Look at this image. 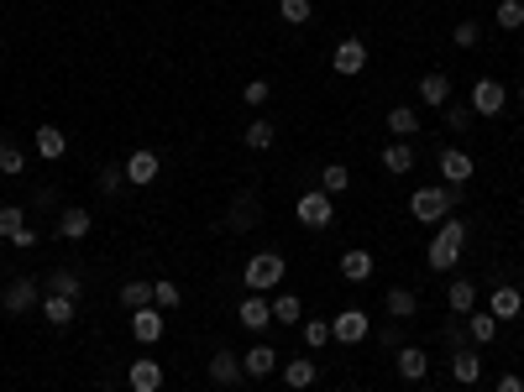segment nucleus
Masks as SVG:
<instances>
[{"label": "nucleus", "mask_w": 524, "mask_h": 392, "mask_svg": "<svg viewBox=\"0 0 524 392\" xmlns=\"http://www.w3.org/2000/svg\"><path fill=\"white\" fill-rule=\"evenodd\" d=\"M457 194H462V188H446V183H425V188H414V194H409V214H414L420 225H440L446 214L457 210Z\"/></svg>", "instance_id": "nucleus-1"}, {"label": "nucleus", "mask_w": 524, "mask_h": 392, "mask_svg": "<svg viewBox=\"0 0 524 392\" xmlns=\"http://www.w3.org/2000/svg\"><path fill=\"white\" fill-rule=\"evenodd\" d=\"M462 246H466V220L446 214V220L435 225V236H431V272H451L457 267V257H462Z\"/></svg>", "instance_id": "nucleus-2"}, {"label": "nucleus", "mask_w": 524, "mask_h": 392, "mask_svg": "<svg viewBox=\"0 0 524 392\" xmlns=\"http://www.w3.org/2000/svg\"><path fill=\"white\" fill-rule=\"evenodd\" d=\"M283 272H289V262L278 251H257L242 267V283H247V293H273L278 283H283Z\"/></svg>", "instance_id": "nucleus-3"}, {"label": "nucleus", "mask_w": 524, "mask_h": 392, "mask_svg": "<svg viewBox=\"0 0 524 392\" xmlns=\"http://www.w3.org/2000/svg\"><path fill=\"white\" fill-rule=\"evenodd\" d=\"M294 220L305 225V231H331L336 225V199L325 194V188H309L294 199Z\"/></svg>", "instance_id": "nucleus-4"}, {"label": "nucleus", "mask_w": 524, "mask_h": 392, "mask_svg": "<svg viewBox=\"0 0 524 392\" xmlns=\"http://www.w3.org/2000/svg\"><path fill=\"white\" fill-rule=\"evenodd\" d=\"M0 303H5V314H31V309H42V283L37 277H11Z\"/></svg>", "instance_id": "nucleus-5"}, {"label": "nucleus", "mask_w": 524, "mask_h": 392, "mask_svg": "<svg viewBox=\"0 0 524 392\" xmlns=\"http://www.w3.org/2000/svg\"><path fill=\"white\" fill-rule=\"evenodd\" d=\"M466 105H472V116H503V105H509V90H503V79H493V74H488V79H477Z\"/></svg>", "instance_id": "nucleus-6"}, {"label": "nucleus", "mask_w": 524, "mask_h": 392, "mask_svg": "<svg viewBox=\"0 0 524 392\" xmlns=\"http://www.w3.org/2000/svg\"><path fill=\"white\" fill-rule=\"evenodd\" d=\"M368 335H372L368 309H341L336 319H331V340H341V345H362Z\"/></svg>", "instance_id": "nucleus-7"}, {"label": "nucleus", "mask_w": 524, "mask_h": 392, "mask_svg": "<svg viewBox=\"0 0 524 392\" xmlns=\"http://www.w3.org/2000/svg\"><path fill=\"white\" fill-rule=\"evenodd\" d=\"M488 314H493L498 325L520 319V314H524V293H520V283H493V288H488Z\"/></svg>", "instance_id": "nucleus-8"}, {"label": "nucleus", "mask_w": 524, "mask_h": 392, "mask_svg": "<svg viewBox=\"0 0 524 392\" xmlns=\"http://www.w3.org/2000/svg\"><path fill=\"white\" fill-rule=\"evenodd\" d=\"M121 168H126V183H131V188H147V183H157V173H163V157L147 152V147H137Z\"/></svg>", "instance_id": "nucleus-9"}, {"label": "nucleus", "mask_w": 524, "mask_h": 392, "mask_svg": "<svg viewBox=\"0 0 524 392\" xmlns=\"http://www.w3.org/2000/svg\"><path fill=\"white\" fill-rule=\"evenodd\" d=\"M331 68L346 74V79H351V74H362V68H368V42H362V37H341L336 53H331Z\"/></svg>", "instance_id": "nucleus-10"}, {"label": "nucleus", "mask_w": 524, "mask_h": 392, "mask_svg": "<svg viewBox=\"0 0 524 392\" xmlns=\"http://www.w3.org/2000/svg\"><path fill=\"white\" fill-rule=\"evenodd\" d=\"M236 319H242V330H268L273 325V299L268 293H247V299L236 303Z\"/></svg>", "instance_id": "nucleus-11"}, {"label": "nucleus", "mask_w": 524, "mask_h": 392, "mask_svg": "<svg viewBox=\"0 0 524 392\" xmlns=\"http://www.w3.org/2000/svg\"><path fill=\"white\" fill-rule=\"evenodd\" d=\"M126 388H131V392H163V362L137 356V362L126 366Z\"/></svg>", "instance_id": "nucleus-12"}, {"label": "nucleus", "mask_w": 524, "mask_h": 392, "mask_svg": "<svg viewBox=\"0 0 524 392\" xmlns=\"http://www.w3.org/2000/svg\"><path fill=\"white\" fill-rule=\"evenodd\" d=\"M435 162H440V179H446V188H466V183H472V157H466L462 147H446Z\"/></svg>", "instance_id": "nucleus-13"}, {"label": "nucleus", "mask_w": 524, "mask_h": 392, "mask_svg": "<svg viewBox=\"0 0 524 392\" xmlns=\"http://www.w3.org/2000/svg\"><path fill=\"white\" fill-rule=\"evenodd\" d=\"M394 371H399L404 382H425V377H431V356H425L420 345H399V351H394Z\"/></svg>", "instance_id": "nucleus-14"}, {"label": "nucleus", "mask_w": 524, "mask_h": 392, "mask_svg": "<svg viewBox=\"0 0 524 392\" xmlns=\"http://www.w3.org/2000/svg\"><path fill=\"white\" fill-rule=\"evenodd\" d=\"M94 231V214L84 210V205H63V214H58V236L63 241H84Z\"/></svg>", "instance_id": "nucleus-15"}, {"label": "nucleus", "mask_w": 524, "mask_h": 392, "mask_svg": "<svg viewBox=\"0 0 524 392\" xmlns=\"http://www.w3.org/2000/svg\"><path fill=\"white\" fill-rule=\"evenodd\" d=\"M205 371H210V382H216V388H236V382H242V356L220 345L216 356H210V366H205Z\"/></svg>", "instance_id": "nucleus-16"}, {"label": "nucleus", "mask_w": 524, "mask_h": 392, "mask_svg": "<svg viewBox=\"0 0 524 392\" xmlns=\"http://www.w3.org/2000/svg\"><path fill=\"white\" fill-rule=\"evenodd\" d=\"M420 105H431V110H446V105H451V74L431 68V74L420 79Z\"/></svg>", "instance_id": "nucleus-17"}, {"label": "nucleus", "mask_w": 524, "mask_h": 392, "mask_svg": "<svg viewBox=\"0 0 524 392\" xmlns=\"http://www.w3.org/2000/svg\"><path fill=\"white\" fill-rule=\"evenodd\" d=\"M451 377H457L462 388H477V382H483V356H477V345L451 351Z\"/></svg>", "instance_id": "nucleus-18"}, {"label": "nucleus", "mask_w": 524, "mask_h": 392, "mask_svg": "<svg viewBox=\"0 0 524 392\" xmlns=\"http://www.w3.org/2000/svg\"><path fill=\"white\" fill-rule=\"evenodd\" d=\"M278 366H283V362H278V351H273V345H252L247 356H242V377L262 382V377H273Z\"/></svg>", "instance_id": "nucleus-19"}, {"label": "nucleus", "mask_w": 524, "mask_h": 392, "mask_svg": "<svg viewBox=\"0 0 524 392\" xmlns=\"http://www.w3.org/2000/svg\"><path fill=\"white\" fill-rule=\"evenodd\" d=\"M257 214H262V199H252V194H236V205H231V214H226V231L247 236L252 225H257Z\"/></svg>", "instance_id": "nucleus-20"}, {"label": "nucleus", "mask_w": 524, "mask_h": 392, "mask_svg": "<svg viewBox=\"0 0 524 392\" xmlns=\"http://www.w3.org/2000/svg\"><path fill=\"white\" fill-rule=\"evenodd\" d=\"M131 335H137L142 345L163 340V309H157V303H147V309H131Z\"/></svg>", "instance_id": "nucleus-21"}, {"label": "nucleus", "mask_w": 524, "mask_h": 392, "mask_svg": "<svg viewBox=\"0 0 524 392\" xmlns=\"http://www.w3.org/2000/svg\"><path fill=\"white\" fill-rule=\"evenodd\" d=\"M74 314H79V299H63V293H42V319H48L53 330H68V325H74Z\"/></svg>", "instance_id": "nucleus-22"}, {"label": "nucleus", "mask_w": 524, "mask_h": 392, "mask_svg": "<svg viewBox=\"0 0 524 392\" xmlns=\"http://www.w3.org/2000/svg\"><path fill=\"white\" fill-rule=\"evenodd\" d=\"M278 377H283V388L305 392V388H315V377H320V366L309 362V356H294V362H283V366H278Z\"/></svg>", "instance_id": "nucleus-23"}, {"label": "nucleus", "mask_w": 524, "mask_h": 392, "mask_svg": "<svg viewBox=\"0 0 524 392\" xmlns=\"http://www.w3.org/2000/svg\"><path fill=\"white\" fill-rule=\"evenodd\" d=\"M31 147H37V157H48V162H58V157H68V136H63L58 126H37V136H31Z\"/></svg>", "instance_id": "nucleus-24"}, {"label": "nucleus", "mask_w": 524, "mask_h": 392, "mask_svg": "<svg viewBox=\"0 0 524 392\" xmlns=\"http://www.w3.org/2000/svg\"><path fill=\"white\" fill-rule=\"evenodd\" d=\"M341 277H346V283H368L372 277V251H362V246L341 251Z\"/></svg>", "instance_id": "nucleus-25"}, {"label": "nucleus", "mask_w": 524, "mask_h": 392, "mask_svg": "<svg viewBox=\"0 0 524 392\" xmlns=\"http://www.w3.org/2000/svg\"><path fill=\"white\" fill-rule=\"evenodd\" d=\"M383 309H388V319H414L420 314V299H414V288H388L383 293Z\"/></svg>", "instance_id": "nucleus-26"}, {"label": "nucleus", "mask_w": 524, "mask_h": 392, "mask_svg": "<svg viewBox=\"0 0 524 392\" xmlns=\"http://www.w3.org/2000/svg\"><path fill=\"white\" fill-rule=\"evenodd\" d=\"M42 288H48V293H63V299H79V293H84V283H79L74 267H53L42 277Z\"/></svg>", "instance_id": "nucleus-27"}, {"label": "nucleus", "mask_w": 524, "mask_h": 392, "mask_svg": "<svg viewBox=\"0 0 524 392\" xmlns=\"http://www.w3.org/2000/svg\"><path fill=\"white\" fill-rule=\"evenodd\" d=\"M466 335H472V345H493L498 340V319L488 314V309H472V314H466Z\"/></svg>", "instance_id": "nucleus-28"}, {"label": "nucleus", "mask_w": 524, "mask_h": 392, "mask_svg": "<svg viewBox=\"0 0 524 392\" xmlns=\"http://www.w3.org/2000/svg\"><path fill=\"white\" fill-rule=\"evenodd\" d=\"M414 162H420V157H414V147H409V142H399V136H394V142L383 147V168H388L394 179H399V173H409Z\"/></svg>", "instance_id": "nucleus-29"}, {"label": "nucleus", "mask_w": 524, "mask_h": 392, "mask_svg": "<svg viewBox=\"0 0 524 392\" xmlns=\"http://www.w3.org/2000/svg\"><path fill=\"white\" fill-rule=\"evenodd\" d=\"M388 131H394L399 142H409V136L420 131V110H414V105H394V110H388Z\"/></svg>", "instance_id": "nucleus-30"}, {"label": "nucleus", "mask_w": 524, "mask_h": 392, "mask_svg": "<svg viewBox=\"0 0 524 392\" xmlns=\"http://www.w3.org/2000/svg\"><path fill=\"white\" fill-rule=\"evenodd\" d=\"M446 303H451L457 319H466V314L477 309V283H451V288H446Z\"/></svg>", "instance_id": "nucleus-31"}, {"label": "nucleus", "mask_w": 524, "mask_h": 392, "mask_svg": "<svg viewBox=\"0 0 524 392\" xmlns=\"http://www.w3.org/2000/svg\"><path fill=\"white\" fill-rule=\"evenodd\" d=\"M94 183H100V199H121V188H126V168H121V162H105Z\"/></svg>", "instance_id": "nucleus-32"}, {"label": "nucleus", "mask_w": 524, "mask_h": 392, "mask_svg": "<svg viewBox=\"0 0 524 392\" xmlns=\"http://www.w3.org/2000/svg\"><path fill=\"white\" fill-rule=\"evenodd\" d=\"M116 299H121L126 314H131V309H147V303H153V283H121Z\"/></svg>", "instance_id": "nucleus-33"}, {"label": "nucleus", "mask_w": 524, "mask_h": 392, "mask_svg": "<svg viewBox=\"0 0 524 392\" xmlns=\"http://www.w3.org/2000/svg\"><path fill=\"white\" fill-rule=\"evenodd\" d=\"M346 183H351V168H346V162H325V168H320V188H325L331 199L346 194Z\"/></svg>", "instance_id": "nucleus-34"}, {"label": "nucleus", "mask_w": 524, "mask_h": 392, "mask_svg": "<svg viewBox=\"0 0 524 392\" xmlns=\"http://www.w3.org/2000/svg\"><path fill=\"white\" fill-rule=\"evenodd\" d=\"M305 319V303L294 299V293H278L273 299V325H299Z\"/></svg>", "instance_id": "nucleus-35"}, {"label": "nucleus", "mask_w": 524, "mask_h": 392, "mask_svg": "<svg viewBox=\"0 0 524 392\" xmlns=\"http://www.w3.org/2000/svg\"><path fill=\"white\" fill-rule=\"evenodd\" d=\"M273 136H278L273 121H268V116H257V121L247 126V136H242V142H247L252 152H268V147H273Z\"/></svg>", "instance_id": "nucleus-36"}, {"label": "nucleus", "mask_w": 524, "mask_h": 392, "mask_svg": "<svg viewBox=\"0 0 524 392\" xmlns=\"http://www.w3.org/2000/svg\"><path fill=\"white\" fill-rule=\"evenodd\" d=\"M153 303L168 314V309H179V303H184V288H179V283H168V277H157V283H153Z\"/></svg>", "instance_id": "nucleus-37"}, {"label": "nucleus", "mask_w": 524, "mask_h": 392, "mask_svg": "<svg viewBox=\"0 0 524 392\" xmlns=\"http://www.w3.org/2000/svg\"><path fill=\"white\" fill-rule=\"evenodd\" d=\"M278 16H283L289 27H305L309 16H315V0H278Z\"/></svg>", "instance_id": "nucleus-38"}, {"label": "nucleus", "mask_w": 524, "mask_h": 392, "mask_svg": "<svg viewBox=\"0 0 524 392\" xmlns=\"http://www.w3.org/2000/svg\"><path fill=\"white\" fill-rule=\"evenodd\" d=\"M493 16H498V27L503 31H520L524 27V0H498Z\"/></svg>", "instance_id": "nucleus-39"}, {"label": "nucleus", "mask_w": 524, "mask_h": 392, "mask_svg": "<svg viewBox=\"0 0 524 392\" xmlns=\"http://www.w3.org/2000/svg\"><path fill=\"white\" fill-rule=\"evenodd\" d=\"M22 168H27V157H22V147H16V142H5V136H0V173H5V179H16V173H22Z\"/></svg>", "instance_id": "nucleus-40"}, {"label": "nucleus", "mask_w": 524, "mask_h": 392, "mask_svg": "<svg viewBox=\"0 0 524 392\" xmlns=\"http://www.w3.org/2000/svg\"><path fill=\"white\" fill-rule=\"evenodd\" d=\"M22 225H27V210L22 205H0V241H11Z\"/></svg>", "instance_id": "nucleus-41"}, {"label": "nucleus", "mask_w": 524, "mask_h": 392, "mask_svg": "<svg viewBox=\"0 0 524 392\" xmlns=\"http://www.w3.org/2000/svg\"><path fill=\"white\" fill-rule=\"evenodd\" d=\"M305 345H309V351L331 345V319H305Z\"/></svg>", "instance_id": "nucleus-42"}, {"label": "nucleus", "mask_w": 524, "mask_h": 392, "mask_svg": "<svg viewBox=\"0 0 524 392\" xmlns=\"http://www.w3.org/2000/svg\"><path fill=\"white\" fill-rule=\"evenodd\" d=\"M451 42H457V48H477V42H483V27H477V22H457V27H451Z\"/></svg>", "instance_id": "nucleus-43"}, {"label": "nucleus", "mask_w": 524, "mask_h": 392, "mask_svg": "<svg viewBox=\"0 0 524 392\" xmlns=\"http://www.w3.org/2000/svg\"><path fill=\"white\" fill-rule=\"evenodd\" d=\"M440 340H446V351H462V345H472V335H466L462 319H451V325L440 330Z\"/></svg>", "instance_id": "nucleus-44"}, {"label": "nucleus", "mask_w": 524, "mask_h": 392, "mask_svg": "<svg viewBox=\"0 0 524 392\" xmlns=\"http://www.w3.org/2000/svg\"><path fill=\"white\" fill-rule=\"evenodd\" d=\"M472 121H477V116H472V105H446V131H466Z\"/></svg>", "instance_id": "nucleus-45"}, {"label": "nucleus", "mask_w": 524, "mask_h": 392, "mask_svg": "<svg viewBox=\"0 0 524 392\" xmlns=\"http://www.w3.org/2000/svg\"><path fill=\"white\" fill-rule=\"evenodd\" d=\"M268 94H273V84H268V79H252L247 90H242V100H247V105H268Z\"/></svg>", "instance_id": "nucleus-46"}, {"label": "nucleus", "mask_w": 524, "mask_h": 392, "mask_svg": "<svg viewBox=\"0 0 524 392\" xmlns=\"http://www.w3.org/2000/svg\"><path fill=\"white\" fill-rule=\"evenodd\" d=\"M37 241H42V231H37V225H22V231L11 236V246H16V251H31Z\"/></svg>", "instance_id": "nucleus-47"}, {"label": "nucleus", "mask_w": 524, "mask_h": 392, "mask_svg": "<svg viewBox=\"0 0 524 392\" xmlns=\"http://www.w3.org/2000/svg\"><path fill=\"white\" fill-rule=\"evenodd\" d=\"M377 340H383V351H399V345H404V330H399V325H383V330H377Z\"/></svg>", "instance_id": "nucleus-48"}, {"label": "nucleus", "mask_w": 524, "mask_h": 392, "mask_svg": "<svg viewBox=\"0 0 524 392\" xmlns=\"http://www.w3.org/2000/svg\"><path fill=\"white\" fill-rule=\"evenodd\" d=\"M493 392H524V377L520 371H503V377L493 382Z\"/></svg>", "instance_id": "nucleus-49"}, {"label": "nucleus", "mask_w": 524, "mask_h": 392, "mask_svg": "<svg viewBox=\"0 0 524 392\" xmlns=\"http://www.w3.org/2000/svg\"><path fill=\"white\" fill-rule=\"evenodd\" d=\"M520 105H524V84H520Z\"/></svg>", "instance_id": "nucleus-50"}, {"label": "nucleus", "mask_w": 524, "mask_h": 392, "mask_svg": "<svg viewBox=\"0 0 524 392\" xmlns=\"http://www.w3.org/2000/svg\"><path fill=\"white\" fill-rule=\"evenodd\" d=\"M0 257H5V241H0Z\"/></svg>", "instance_id": "nucleus-51"}]
</instances>
